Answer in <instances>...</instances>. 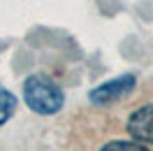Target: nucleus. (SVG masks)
I'll return each mask as SVG.
<instances>
[{
  "label": "nucleus",
  "instance_id": "obj_1",
  "mask_svg": "<svg viewBox=\"0 0 153 151\" xmlns=\"http://www.w3.org/2000/svg\"><path fill=\"white\" fill-rule=\"evenodd\" d=\"M23 100L28 105L30 112L39 114V116H49L63 109L65 105V95L63 88L51 81L44 75H30L23 81Z\"/></svg>",
  "mask_w": 153,
  "mask_h": 151
},
{
  "label": "nucleus",
  "instance_id": "obj_2",
  "mask_svg": "<svg viewBox=\"0 0 153 151\" xmlns=\"http://www.w3.org/2000/svg\"><path fill=\"white\" fill-rule=\"evenodd\" d=\"M137 84V77L134 75H121V77H114L105 84L95 86L91 93H88V100L93 105H109L114 100H121L125 95L130 93Z\"/></svg>",
  "mask_w": 153,
  "mask_h": 151
},
{
  "label": "nucleus",
  "instance_id": "obj_3",
  "mask_svg": "<svg viewBox=\"0 0 153 151\" xmlns=\"http://www.w3.org/2000/svg\"><path fill=\"white\" fill-rule=\"evenodd\" d=\"M125 130L139 144H153V105L137 107L125 123Z\"/></svg>",
  "mask_w": 153,
  "mask_h": 151
},
{
  "label": "nucleus",
  "instance_id": "obj_4",
  "mask_svg": "<svg viewBox=\"0 0 153 151\" xmlns=\"http://www.w3.org/2000/svg\"><path fill=\"white\" fill-rule=\"evenodd\" d=\"M14 109H16V98H14L10 91L0 88V126H2V123H7L12 119Z\"/></svg>",
  "mask_w": 153,
  "mask_h": 151
},
{
  "label": "nucleus",
  "instance_id": "obj_5",
  "mask_svg": "<svg viewBox=\"0 0 153 151\" xmlns=\"http://www.w3.org/2000/svg\"><path fill=\"white\" fill-rule=\"evenodd\" d=\"M100 151H149V149L132 140H111V142H107Z\"/></svg>",
  "mask_w": 153,
  "mask_h": 151
}]
</instances>
